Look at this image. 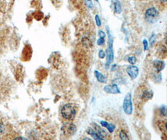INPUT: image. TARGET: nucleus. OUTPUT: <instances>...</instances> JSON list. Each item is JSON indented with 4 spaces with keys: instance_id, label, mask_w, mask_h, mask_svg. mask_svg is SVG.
Segmentation results:
<instances>
[{
    "instance_id": "obj_1",
    "label": "nucleus",
    "mask_w": 167,
    "mask_h": 140,
    "mask_svg": "<svg viewBox=\"0 0 167 140\" xmlns=\"http://www.w3.org/2000/svg\"><path fill=\"white\" fill-rule=\"evenodd\" d=\"M61 115L63 118L68 120H72L75 118L76 114V110L72 104H65L63 106L61 110Z\"/></svg>"
},
{
    "instance_id": "obj_2",
    "label": "nucleus",
    "mask_w": 167,
    "mask_h": 140,
    "mask_svg": "<svg viewBox=\"0 0 167 140\" xmlns=\"http://www.w3.org/2000/svg\"><path fill=\"white\" fill-rule=\"evenodd\" d=\"M123 109L126 115H130L133 112V103L132 93L128 92L125 96L123 102Z\"/></svg>"
},
{
    "instance_id": "obj_3",
    "label": "nucleus",
    "mask_w": 167,
    "mask_h": 140,
    "mask_svg": "<svg viewBox=\"0 0 167 140\" xmlns=\"http://www.w3.org/2000/svg\"><path fill=\"white\" fill-rule=\"evenodd\" d=\"M145 19L150 23H155L159 18V13L155 8L152 7L146 11L145 15Z\"/></svg>"
},
{
    "instance_id": "obj_4",
    "label": "nucleus",
    "mask_w": 167,
    "mask_h": 140,
    "mask_svg": "<svg viewBox=\"0 0 167 140\" xmlns=\"http://www.w3.org/2000/svg\"><path fill=\"white\" fill-rule=\"evenodd\" d=\"M61 131L63 134L66 136H69L74 135L76 131V126L73 123L68 122L65 123L61 127Z\"/></svg>"
},
{
    "instance_id": "obj_5",
    "label": "nucleus",
    "mask_w": 167,
    "mask_h": 140,
    "mask_svg": "<svg viewBox=\"0 0 167 140\" xmlns=\"http://www.w3.org/2000/svg\"><path fill=\"white\" fill-rule=\"evenodd\" d=\"M126 72L132 80H134L137 77L139 74V69L137 66L131 65L126 69Z\"/></svg>"
},
{
    "instance_id": "obj_6",
    "label": "nucleus",
    "mask_w": 167,
    "mask_h": 140,
    "mask_svg": "<svg viewBox=\"0 0 167 140\" xmlns=\"http://www.w3.org/2000/svg\"><path fill=\"white\" fill-rule=\"evenodd\" d=\"M103 90L110 94H119L121 93L118 86L115 84L105 85L103 88Z\"/></svg>"
},
{
    "instance_id": "obj_7",
    "label": "nucleus",
    "mask_w": 167,
    "mask_h": 140,
    "mask_svg": "<svg viewBox=\"0 0 167 140\" xmlns=\"http://www.w3.org/2000/svg\"><path fill=\"white\" fill-rule=\"evenodd\" d=\"M106 68H108L110 64H112L113 59H114V53H113L112 47L108 46L106 51Z\"/></svg>"
},
{
    "instance_id": "obj_8",
    "label": "nucleus",
    "mask_w": 167,
    "mask_h": 140,
    "mask_svg": "<svg viewBox=\"0 0 167 140\" xmlns=\"http://www.w3.org/2000/svg\"><path fill=\"white\" fill-rule=\"evenodd\" d=\"M153 66L156 69L157 72H160L163 71V69L165 68V64L164 61H159V60H155L153 62Z\"/></svg>"
},
{
    "instance_id": "obj_9",
    "label": "nucleus",
    "mask_w": 167,
    "mask_h": 140,
    "mask_svg": "<svg viewBox=\"0 0 167 140\" xmlns=\"http://www.w3.org/2000/svg\"><path fill=\"white\" fill-rule=\"evenodd\" d=\"M94 128L96 130V132L100 136H101V137H102L103 138H105L106 137H107V135H108L107 133L105 131V130L104 129L102 128L99 125H98L97 124H96V123H95V125H94Z\"/></svg>"
},
{
    "instance_id": "obj_10",
    "label": "nucleus",
    "mask_w": 167,
    "mask_h": 140,
    "mask_svg": "<svg viewBox=\"0 0 167 140\" xmlns=\"http://www.w3.org/2000/svg\"><path fill=\"white\" fill-rule=\"evenodd\" d=\"M100 124H101V125L103 126V127H105L107 129L108 131L111 133H112L113 131H114L115 129V126L114 125L110 124V123H109L107 122L101 121L100 122Z\"/></svg>"
},
{
    "instance_id": "obj_11",
    "label": "nucleus",
    "mask_w": 167,
    "mask_h": 140,
    "mask_svg": "<svg viewBox=\"0 0 167 140\" xmlns=\"http://www.w3.org/2000/svg\"><path fill=\"white\" fill-rule=\"evenodd\" d=\"M94 74H95V77L97 79V81L100 82V83H105L107 81V79H106V77L105 75H103L102 73H100L99 71H95L94 72Z\"/></svg>"
},
{
    "instance_id": "obj_12",
    "label": "nucleus",
    "mask_w": 167,
    "mask_h": 140,
    "mask_svg": "<svg viewBox=\"0 0 167 140\" xmlns=\"http://www.w3.org/2000/svg\"><path fill=\"white\" fill-rule=\"evenodd\" d=\"M153 92L152 90H146L144 91L142 93V98L144 100L146 101L148 100L152 99L153 98Z\"/></svg>"
},
{
    "instance_id": "obj_13",
    "label": "nucleus",
    "mask_w": 167,
    "mask_h": 140,
    "mask_svg": "<svg viewBox=\"0 0 167 140\" xmlns=\"http://www.w3.org/2000/svg\"><path fill=\"white\" fill-rule=\"evenodd\" d=\"M87 133L88 134L92 136V137L95 139H98V140H102V139H104V138H103L102 137H101L97 133L96 131H95L93 130V129L92 128H89L88 130H87Z\"/></svg>"
},
{
    "instance_id": "obj_14",
    "label": "nucleus",
    "mask_w": 167,
    "mask_h": 140,
    "mask_svg": "<svg viewBox=\"0 0 167 140\" xmlns=\"http://www.w3.org/2000/svg\"><path fill=\"white\" fill-rule=\"evenodd\" d=\"M114 9L115 11V13H117V14H120V13H122V5L119 0H116L114 2Z\"/></svg>"
},
{
    "instance_id": "obj_15",
    "label": "nucleus",
    "mask_w": 167,
    "mask_h": 140,
    "mask_svg": "<svg viewBox=\"0 0 167 140\" xmlns=\"http://www.w3.org/2000/svg\"><path fill=\"white\" fill-rule=\"evenodd\" d=\"M119 136H120V138L121 139H124V140L129 139V137L128 136L127 134H126L125 131L122 130H122H120L119 133Z\"/></svg>"
},
{
    "instance_id": "obj_16",
    "label": "nucleus",
    "mask_w": 167,
    "mask_h": 140,
    "mask_svg": "<svg viewBox=\"0 0 167 140\" xmlns=\"http://www.w3.org/2000/svg\"><path fill=\"white\" fill-rule=\"evenodd\" d=\"M5 129H6L5 124L4 122H3V120L0 117V136L5 133Z\"/></svg>"
},
{
    "instance_id": "obj_17",
    "label": "nucleus",
    "mask_w": 167,
    "mask_h": 140,
    "mask_svg": "<svg viewBox=\"0 0 167 140\" xmlns=\"http://www.w3.org/2000/svg\"><path fill=\"white\" fill-rule=\"evenodd\" d=\"M128 61L130 64L132 65H135L136 62V58L135 56H131L129 57L128 59Z\"/></svg>"
},
{
    "instance_id": "obj_18",
    "label": "nucleus",
    "mask_w": 167,
    "mask_h": 140,
    "mask_svg": "<svg viewBox=\"0 0 167 140\" xmlns=\"http://www.w3.org/2000/svg\"><path fill=\"white\" fill-rule=\"evenodd\" d=\"M160 113H161V115L163 116H166V107L165 105H162L160 109Z\"/></svg>"
},
{
    "instance_id": "obj_19",
    "label": "nucleus",
    "mask_w": 167,
    "mask_h": 140,
    "mask_svg": "<svg viewBox=\"0 0 167 140\" xmlns=\"http://www.w3.org/2000/svg\"><path fill=\"white\" fill-rule=\"evenodd\" d=\"M108 44L109 46L110 47H112L113 46V37H112V35H111L110 34V32L109 30H108Z\"/></svg>"
},
{
    "instance_id": "obj_20",
    "label": "nucleus",
    "mask_w": 167,
    "mask_h": 140,
    "mask_svg": "<svg viewBox=\"0 0 167 140\" xmlns=\"http://www.w3.org/2000/svg\"><path fill=\"white\" fill-rule=\"evenodd\" d=\"M95 21H96V25H97V26H98V27H100L102 24V21H101V19H100V16L98 15H96L95 16Z\"/></svg>"
},
{
    "instance_id": "obj_21",
    "label": "nucleus",
    "mask_w": 167,
    "mask_h": 140,
    "mask_svg": "<svg viewBox=\"0 0 167 140\" xmlns=\"http://www.w3.org/2000/svg\"><path fill=\"white\" fill-rule=\"evenodd\" d=\"M85 1L86 3V5H87V6L89 8H90V9L93 8V3L92 0H85Z\"/></svg>"
},
{
    "instance_id": "obj_22",
    "label": "nucleus",
    "mask_w": 167,
    "mask_h": 140,
    "mask_svg": "<svg viewBox=\"0 0 167 140\" xmlns=\"http://www.w3.org/2000/svg\"><path fill=\"white\" fill-rule=\"evenodd\" d=\"M105 38H100L97 40V44H98V46H103V44H105Z\"/></svg>"
},
{
    "instance_id": "obj_23",
    "label": "nucleus",
    "mask_w": 167,
    "mask_h": 140,
    "mask_svg": "<svg viewBox=\"0 0 167 140\" xmlns=\"http://www.w3.org/2000/svg\"><path fill=\"white\" fill-rule=\"evenodd\" d=\"M98 56L100 59L105 58V57L106 56V54L104 52V51H103V50H100L98 52Z\"/></svg>"
},
{
    "instance_id": "obj_24",
    "label": "nucleus",
    "mask_w": 167,
    "mask_h": 140,
    "mask_svg": "<svg viewBox=\"0 0 167 140\" xmlns=\"http://www.w3.org/2000/svg\"><path fill=\"white\" fill-rule=\"evenodd\" d=\"M143 47H144V50L145 51H146L148 48V42L147 41V40H146V39L143 40Z\"/></svg>"
},
{
    "instance_id": "obj_25",
    "label": "nucleus",
    "mask_w": 167,
    "mask_h": 140,
    "mask_svg": "<svg viewBox=\"0 0 167 140\" xmlns=\"http://www.w3.org/2000/svg\"><path fill=\"white\" fill-rule=\"evenodd\" d=\"M155 81L156 82H159L162 81V76L161 74H157L155 75Z\"/></svg>"
},
{
    "instance_id": "obj_26",
    "label": "nucleus",
    "mask_w": 167,
    "mask_h": 140,
    "mask_svg": "<svg viewBox=\"0 0 167 140\" xmlns=\"http://www.w3.org/2000/svg\"><path fill=\"white\" fill-rule=\"evenodd\" d=\"M98 36H100V38H105L106 34L104 31H102V30H100L98 31Z\"/></svg>"
},
{
    "instance_id": "obj_27",
    "label": "nucleus",
    "mask_w": 167,
    "mask_h": 140,
    "mask_svg": "<svg viewBox=\"0 0 167 140\" xmlns=\"http://www.w3.org/2000/svg\"><path fill=\"white\" fill-rule=\"evenodd\" d=\"M155 39V34L152 35L151 38H150V44H153V42H154V41H155V40H154Z\"/></svg>"
},
{
    "instance_id": "obj_28",
    "label": "nucleus",
    "mask_w": 167,
    "mask_h": 140,
    "mask_svg": "<svg viewBox=\"0 0 167 140\" xmlns=\"http://www.w3.org/2000/svg\"><path fill=\"white\" fill-rule=\"evenodd\" d=\"M160 1H163V2H165L166 0H160Z\"/></svg>"
}]
</instances>
